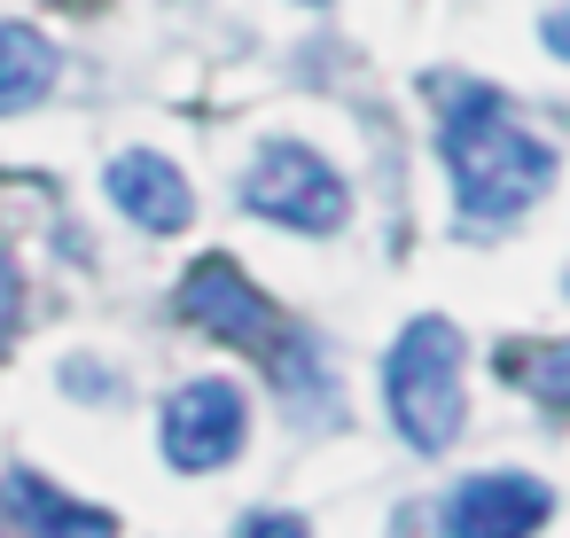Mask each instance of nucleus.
I'll use <instances>...</instances> for the list:
<instances>
[{
	"label": "nucleus",
	"mask_w": 570,
	"mask_h": 538,
	"mask_svg": "<svg viewBox=\"0 0 570 538\" xmlns=\"http://www.w3.org/2000/svg\"><path fill=\"white\" fill-rule=\"evenodd\" d=\"M445 118H438V157L453 180V203L469 219H515L554 188V149L492 94V87H438Z\"/></svg>",
	"instance_id": "1"
},
{
	"label": "nucleus",
	"mask_w": 570,
	"mask_h": 538,
	"mask_svg": "<svg viewBox=\"0 0 570 538\" xmlns=\"http://www.w3.org/2000/svg\"><path fill=\"white\" fill-rule=\"evenodd\" d=\"M383 406L414 452H445L461 437V328L453 320L422 312L399 328V343L383 359Z\"/></svg>",
	"instance_id": "2"
},
{
	"label": "nucleus",
	"mask_w": 570,
	"mask_h": 538,
	"mask_svg": "<svg viewBox=\"0 0 570 538\" xmlns=\"http://www.w3.org/2000/svg\"><path fill=\"white\" fill-rule=\"evenodd\" d=\"M243 203H250L258 219L289 227V235H344V219H352L344 172H336L321 149H305V141H266V149L250 157Z\"/></svg>",
	"instance_id": "3"
},
{
	"label": "nucleus",
	"mask_w": 570,
	"mask_h": 538,
	"mask_svg": "<svg viewBox=\"0 0 570 538\" xmlns=\"http://www.w3.org/2000/svg\"><path fill=\"white\" fill-rule=\"evenodd\" d=\"M157 437H165V460H173L180 476H212V468H227V460L243 452L250 406H243V390H235L227 375H196V382H180V390L165 398Z\"/></svg>",
	"instance_id": "4"
},
{
	"label": "nucleus",
	"mask_w": 570,
	"mask_h": 538,
	"mask_svg": "<svg viewBox=\"0 0 570 538\" xmlns=\"http://www.w3.org/2000/svg\"><path fill=\"white\" fill-rule=\"evenodd\" d=\"M180 320L219 336V343H266L274 336V297L235 258H204V266L180 273Z\"/></svg>",
	"instance_id": "5"
},
{
	"label": "nucleus",
	"mask_w": 570,
	"mask_h": 538,
	"mask_svg": "<svg viewBox=\"0 0 570 538\" xmlns=\"http://www.w3.org/2000/svg\"><path fill=\"white\" fill-rule=\"evenodd\" d=\"M547 515H554V491L515 468H484V476L453 484V499L438 507V522L453 538H515V530H539Z\"/></svg>",
	"instance_id": "6"
},
{
	"label": "nucleus",
	"mask_w": 570,
	"mask_h": 538,
	"mask_svg": "<svg viewBox=\"0 0 570 538\" xmlns=\"http://www.w3.org/2000/svg\"><path fill=\"white\" fill-rule=\"evenodd\" d=\"M110 203L141 227V235H180L188 219H196V196H188V180L157 157V149H126V157H110Z\"/></svg>",
	"instance_id": "7"
},
{
	"label": "nucleus",
	"mask_w": 570,
	"mask_h": 538,
	"mask_svg": "<svg viewBox=\"0 0 570 538\" xmlns=\"http://www.w3.org/2000/svg\"><path fill=\"white\" fill-rule=\"evenodd\" d=\"M56 71H63V56H56L48 32H32V24H0V118H17V110L48 102Z\"/></svg>",
	"instance_id": "8"
},
{
	"label": "nucleus",
	"mask_w": 570,
	"mask_h": 538,
	"mask_svg": "<svg viewBox=\"0 0 570 538\" xmlns=\"http://www.w3.org/2000/svg\"><path fill=\"white\" fill-rule=\"evenodd\" d=\"M9 507H24L40 530H118V515H102V507H79V499H56L40 476H9Z\"/></svg>",
	"instance_id": "9"
},
{
	"label": "nucleus",
	"mask_w": 570,
	"mask_h": 538,
	"mask_svg": "<svg viewBox=\"0 0 570 538\" xmlns=\"http://www.w3.org/2000/svg\"><path fill=\"white\" fill-rule=\"evenodd\" d=\"M500 375H508V382H523V390H531V398H547V406H570V343L508 351V359H500Z\"/></svg>",
	"instance_id": "10"
},
{
	"label": "nucleus",
	"mask_w": 570,
	"mask_h": 538,
	"mask_svg": "<svg viewBox=\"0 0 570 538\" xmlns=\"http://www.w3.org/2000/svg\"><path fill=\"white\" fill-rule=\"evenodd\" d=\"M17 305H24V273H17V258L0 250V343L17 336Z\"/></svg>",
	"instance_id": "11"
},
{
	"label": "nucleus",
	"mask_w": 570,
	"mask_h": 538,
	"mask_svg": "<svg viewBox=\"0 0 570 538\" xmlns=\"http://www.w3.org/2000/svg\"><path fill=\"white\" fill-rule=\"evenodd\" d=\"M539 32H547V48H554V56L570 63V0H562V9H554V17H547Z\"/></svg>",
	"instance_id": "12"
},
{
	"label": "nucleus",
	"mask_w": 570,
	"mask_h": 538,
	"mask_svg": "<svg viewBox=\"0 0 570 538\" xmlns=\"http://www.w3.org/2000/svg\"><path fill=\"white\" fill-rule=\"evenodd\" d=\"M243 530H305L297 515H243Z\"/></svg>",
	"instance_id": "13"
},
{
	"label": "nucleus",
	"mask_w": 570,
	"mask_h": 538,
	"mask_svg": "<svg viewBox=\"0 0 570 538\" xmlns=\"http://www.w3.org/2000/svg\"><path fill=\"white\" fill-rule=\"evenodd\" d=\"M305 9H321V0H305Z\"/></svg>",
	"instance_id": "14"
}]
</instances>
